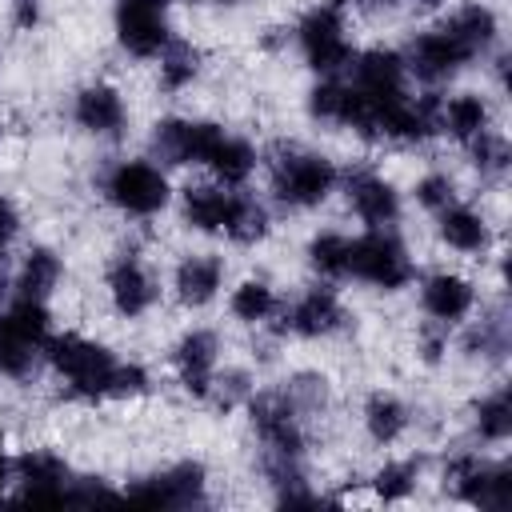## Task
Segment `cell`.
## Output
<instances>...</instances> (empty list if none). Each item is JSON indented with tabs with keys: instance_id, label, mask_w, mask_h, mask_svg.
<instances>
[{
	"instance_id": "45",
	"label": "cell",
	"mask_w": 512,
	"mask_h": 512,
	"mask_svg": "<svg viewBox=\"0 0 512 512\" xmlns=\"http://www.w3.org/2000/svg\"><path fill=\"white\" fill-rule=\"evenodd\" d=\"M184 4H204V0H184Z\"/></svg>"
},
{
	"instance_id": "20",
	"label": "cell",
	"mask_w": 512,
	"mask_h": 512,
	"mask_svg": "<svg viewBox=\"0 0 512 512\" xmlns=\"http://www.w3.org/2000/svg\"><path fill=\"white\" fill-rule=\"evenodd\" d=\"M240 192H224L216 184H192L180 196V220L196 232H212V236H228L232 216H236Z\"/></svg>"
},
{
	"instance_id": "43",
	"label": "cell",
	"mask_w": 512,
	"mask_h": 512,
	"mask_svg": "<svg viewBox=\"0 0 512 512\" xmlns=\"http://www.w3.org/2000/svg\"><path fill=\"white\" fill-rule=\"evenodd\" d=\"M440 4H444V0H412L416 12H432V8H440Z\"/></svg>"
},
{
	"instance_id": "7",
	"label": "cell",
	"mask_w": 512,
	"mask_h": 512,
	"mask_svg": "<svg viewBox=\"0 0 512 512\" xmlns=\"http://www.w3.org/2000/svg\"><path fill=\"white\" fill-rule=\"evenodd\" d=\"M296 44L304 64L320 76H340L356 56L340 4H312L296 24Z\"/></svg>"
},
{
	"instance_id": "12",
	"label": "cell",
	"mask_w": 512,
	"mask_h": 512,
	"mask_svg": "<svg viewBox=\"0 0 512 512\" xmlns=\"http://www.w3.org/2000/svg\"><path fill=\"white\" fill-rule=\"evenodd\" d=\"M72 480L76 476H72L68 460L48 448H28L12 460V484H16L20 504H68Z\"/></svg>"
},
{
	"instance_id": "36",
	"label": "cell",
	"mask_w": 512,
	"mask_h": 512,
	"mask_svg": "<svg viewBox=\"0 0 512 512\" xmlns=\"http://www.w3.org/2000/svg\"><path fill=\"white\" fill-rule=\"evenodd\" d=\"M464 352H468V356L500 360V356L508 352V324H504V316H488V320H480L476 328H468Z\"/></svg>"
},
{
	"instance_id": "8",
	"label": "cell",
	"mask_w": 512,
	"mask_h": 512,
	"mask_svg": "<svg viewBox=\"0 0 512 512\" xmlns=\"http://www.w3.org/2000/svg\"><path fill=\"white\" fill-rule=\"evenodd\" d=\"M112 28H116V44L132 60H156L172 40L168 0H116Z\"/></svg>"
},
{
	"instance_id": "2",
	"label": "cell",
	"mask_w": 512,
	"mask_h": 512,
	"mask_svg": "<svg viewBox=\"0 0 512 512\" xmlns=\"http://www.w3.org/2000/svg\"><path fill=\"white\" fill-rule=\"evenodd\" d=\"M48 336H52L48 300L12 296L0 308V376H8V380L32 376L36 360L44 356Z\"/></svg>"
},
{
	"instance_id": "13",
	"label": "cell",
	"mask_w": 512,
	"mask_h": 512,
	"mask_svg": "<svg viewBox=\"0 0 512 512\" xmlns=\"http://www.w3.org/2000/svg\"><path fill=\"white\" fill-rule=\"evenodd\" d=\"M224 128L212 124V120H184V116H168V120H156L152 128V160L160 164H208L212 148L220 144Z\"/></svg>"
},
{
	"instance_id": "31",
	"label": "cell",
	"mask_w": 512,
	"mask_h": 512,
	"mask_svg": "<svg viewBox=\"0 0 512 512\" xmlns=\"http://www.w3.org/2000/svg\"><path fill=\"white\" fill-rule=\"evenodd\" d=\"M472 428L484 444H504L512 432V404H508V388H496L488 396H480V404L472 408Z\"/></svg>"
},
{
	"instance_id": "23",
	"label": "cell",
	"mask_w": 512,
	"mask_h": 512,
	"mask_svg": "<svg viewBox=\"0 0 512 512\" xmlns=\"http://www.w3.org/2000/svg\"><path fill=\"white\" fill-rule=\"evenodd\" d=\"M436 232L452 252H464V256H476L492 244V228H488L484 212H476L468 204H456V200L436 212Z\"/></svg>"
},
{
	"instance_id": "27",
	"label": "cell",
	"mask_w": 512,
	"mask_h": 512,
	"mask_svg": "<svg viewBox=\"0 0 512 512\" xmlns=\"http://www.w3.org/2000/svg\"><path fill=\"white\" fill-rule=\"evenodd\" d=\"M256 148L244 140V136H232V132H224L220 136V144L212 148V156H208V164L204 168H212V176L224 184V188H240L252 172H256Z\"/></svg>"
},
{
	"instance_id": "39",
	"label": "cell",
	"mask_w": 512,
	"mask_h": 512,
	"mask_svg": "<svg viewBox=\"0 0 512 512\" xmlns=\"http://www.w3.org/2000/svg\"><path fill=\"white\" fill-rule=\"evenodd\" d=\"M20 208H16V200L12 196H0V248H8L16 236H20Z\"/></svg>"
},
{
	"instance_id": "6",
	"label": "cell",
	"mask_w": 512,
	"mask_h": 512,
	"mask_svg": "<svg viewBox=\"0 0 512 512\" xmlns=\"http://www.w3.org/2000/svg\"><path fill=\"white\" fill-rule=\"evenodd\" d=\"M100 192L112 208H120L124 216H136V220H148V216L164 212L168 200H172L168 176L152 160H116L100 176Z\"/></svg>"
},
{
	"instance_id": "19",
	"label": "cell",
	"mask_w": 512,
	"mask_h": 512,
	"mask_svg": "<svg viewBox=\"0 0 512 512\" xmlns=\"http://www.w3.org/2000/svg\"><path fill=\"white\" fill-rule=\"evenodd\" d=\"M72 120L88 136H120L128 124V104L112 84H84L72 100Z\"/></svg>"
},
{
	"instance_id": "32",
	"label": "cell",
	"mask_w": 512,
	"mask_h": 512,
	"mask_svg": "<svg viewBox=\"0 0 512 512\" xmlns=\"http://www.w3.org/2000/svg\"><path fill=\"white\" fill-rule=\"evenodd\" d=\"M308 264L324 280H348V236L344 232H316L308 240Z\"/></svg>"
},
{
	"instance_id": "17",
	"label": "cell",
	"mask_w": 512,
	"mask_h": 512,
	"mask_svg": "<svg viewBox=\"0 0 512 512\" xmlns=\"http://www.w3.org/2000/svg\"><path fill=\"white\" fill-rule=\"evenodd\" d=\"M104 288H108L112 308H116L124 320L144 316V312L156 304V296H160L152 272H148L132 252H128V256H116V260L108 264V272H104Z\"/></svg>"
},
{
	"instance_id": "30",
	"label": "cell",
	"mask_w": 512,
	"mask_h": 512,
	"mask_svg": "<svg viewBox=\"0 0 512 512\" xmlns=\"http://www.w3.org/2000/svg\"><path fill=\"white\" fill-rule=\"evenodd\" d=\"M156 60H160V88L164 92H184L204 68V52L188 40H168V48Z\"/></svg>"
},
{
	"instance_id": "10",
	"label": "cell",
	"mask_w": 512,
	"mask_h": 512,
	"mask_svg": "<svg viewBox=\"0 0 512 512\" xmlns=\"http://www.w3.org/2000/svg\"><path fill=\"white\" fill-rule=\"evenodd\" d=\"M400 56H404V72H412L420 84H444V80H452L460 68H468L476 60L472 48L448 24L416 32Z\"/></svg>"
},
{
	"instance_id": "5",
	"label": "cell",
	"mask_w": 512,
	"mask_h": 512,
	"mask_svg": "<svg viewBox=\"0 0 512 512\" xmlns=\"http://www.w3.org/2000/svg\"><path fill=\"white\" fill-rule=\"evenodd\" d=\"M252 432L260 440V456H280V460H304V412L300 404L288 396V388H268V392H252L244 400Z\"/></svg>"
},
{
	"instance_id": "37",
	"label": "cell",
	"mask_w": 512,
	"mask_h": 512,
	"mask_svg": "<svg viewBox=\"0 0 512 512\" xmlns=\"http://www.w3.org/2000/svg\"><path fill=\"white\" fill-rule=\"evenodd\" d=\"M456 200V180L448 172H428L416 180V204L428 208V212H440Z\"/></svg>"
},
{
	"instance_id": "33",
	"label": "cell",
	"mask_w": 512,
	"mask_h": 512,
	"mask_svg": "<svg viewBox=\"0 0 512 512\" xmlns=\"http://www.w3.org/2000/svg\"><path fill=\"white\" fill-rule=\"evenodd\" d=\"M420 480V460H388L376 476H372V492L384 500V504H396V500H408L412 488Z\"/></svg>"
},
{
	"instance_id": "18",
	"label": "cell",
	"mask_w": 512,
	"mask_h": 512,
	"mask_svg": "<svg viewBox=\"0 0 512 512\" xmlns=\"http://www.w3.org/2000/svg\"><path fill=\"white\" fill-rule=\"evenodd\" d=\"M420 308L432 324L452 328L476 308V288H472V280H464L456 272H432L420 284Z\"/></svg>"
},
{
	"instance_id": "3",
	"label": "cell",
	"mask_w": 512,
	"mask_h": 512,
	"mask_svg": "<svg viewBox=\"0 0 512 512\" xmlns=\"http://www.w3.org/2000/svg\"><path fill=\"white\" fill-rule=\"evenodd\" d=\"M268 176H272V196L292 212L320 208L340 184V168L324 152H308V148H276V156L268 160Z\"/></svg>"
},
{
	"instance_id": "1",
	"label": "cell",
	"mask_w": 512,
	"mask_h": 512,
	"mask_svg": "<svg viewBox=\"0 0 512 512\" xmlns=\"http://www.w3.org/2000/svg\"><path fill=\"white\" fill-rule=\"evenodd\" d=\"M44 360L64 380V392L72 400H112L120 356L108 344L80 332H52L44 344Z\"/></svg>"
},
{
	"instance_id": "9",
	"label": "cell",
	"mask_w": 512,
	"mask_h": 512,
	"mask_svg": "<svg viewBox=\"0 0 512 512\" xmlns=\"http://www.w3.org/2000/svg\"><path fill=\"white\" fill-rule=\"evenodd\" d=\"M444 484H452V496L472 508H508L512 504V468L480 460L476 452H456L444 464Z\"/></svg>"
},
{
	"instance_id": "44",
	"label": "cell",
	"mask_w": 512,
	"mask_h": 512,
	"mask_svg": "<svg viewBox=\"0 0 512 512\" xmlns=\"http://www.w3.org/2000/svg\"><path fill=\"white\" fill-rule=\"evenodd\" d=\"M208 4H240V0H208Z\"/></svg>"
},
{
	"instance_id": "22",
	"label": "cell",
	"mask_w": 512,
	"mask_h": 512,
	"mask_svg": "<svg viewBox=\"0 0 512 512\" xmlns=\"http://www.w3.org/2000/svg\"><path fill=\"white\" fill-rule=\"evenodd\" d=\"M224 288V260L212 252H192L172 272V292L184 308H204Z\"/></svg>"
},
{
	"instance_id": "41",
	"label": "cell",
	"mask_w": 512,
	"mask_h": 512,
	"mask_svg": "<svg viewBox=\"0 0 512 512\" xmlns=\"http://www.w3.org/2000/svg\"><path fill=\"white\" fill-rule=\"evenodd\" d=\"M340 8H360V12H380V8H392L396 0H332Z\"/></svg>"
},
{
	"instance_id": "38",
	"label": "cell",
	"mask_w": 512,
	"mask_h": 512,
	"mask_svg": "<svg viewBox=\"0 0 512 512\" xmlns=\"http://www.w3.org/2000/svg\"><path fill=\"white\" fill-rule=\"evenodd\" d=\"M148 384H152V380H148V368H144V364H136V360H120L112 400H136V396L148 392Z\"/></svg>"
},
{
	"instance_id": "24",
	"label": "cell",
	"mask_w": 512,
	"mask_h": 512,
	"mask_svg": "<svg viewBox=\"0 0 512 512\" xmlns=\"http://www.w3.org/2000/svg\"><path fill=\"white\" fill-rule=\"evenodd\" d=\"M484 128H492V112L488 100L476 92H456L448 100H440V132H448L452 140L468 144L472 136H480Z\"/></svg>"
},
{
	"instance_id": "34",
	"label": "cell",
	"mask_w": 512,
	"mask_h": 512,
	"mask_svg": "<svg viewBox=\"0 0 512 512\" xmlns=\"http://www.w3.org/2000/svg\"><path fill=\"white\" fill-rule=\"evenodd\" d=\"M468 156H472V168H476L480 176H488V180L504 176V172H508V160H512L508 140H504L500 132H492V128H484L480 136L468 140Z\"/></svg>"
},
{
	"instance_id": "35",
	"label": "cell",
	"mask_w": 512,
	"mask_h": 512,
	"mask_svg": "<svg viewBox=\"0 0 512 512\" xmlns=\"http://www.w3.org/2000/svg\"><path fill=\"white\" fill-rule=\"evenodd\" d=\"M268 228H272L268 208H264L256 196L240 192V204H236V216H232L228 240H232V244H260V240L268 236Z\"/></svg>"
},
{
	"instance_id": "16",
	"label": "cell",
	"mask_w": 512,
	"mask_h": 512,
	"mask_svg": "<svg viewBox=\"0 0 512 512\" xmlns=\"http://www.w3.org/2000/svg\"><path fill=\"white\" fill-rule=\"evenodd\" d=\"M216 360H220V340L208 328H192L176 340L172 348V368L176 380L184 384L188 396L208 400L212 396V380H216Z\"/></svg>"
},
{
	"instance_id": "11",
	"label": "cell",
	"mask_w": 512,
	"mask_h": 512,
	"mask_svg": "<svg viewBox=\"0 0 512 512\" xmlns=\"http://www.w3.org/2000/svg\"><path fill=\"white\" fill-rule=\"evenodd\" d=\"M124 496L148 508H192V504H204L208 496V468L200 460H180L152 476L132 480Z\"/></svg>"
},
{
	"instance_id": "14",
	"label": "cell",
	"mask_w": 512,
	"mask_h": 512,
	"mask_svg": "<svg viewBox=\"0 0 512 512\" xmlns=\"http://www.w3.org/2000/svg\"><path fill=\"white\" fill-rule=\"evenodd\" d=\"M276 316H280L276 332H288V336H300V340L332 336V332H340V328H344V320H348V312H344L340 296H336L332 288H324V284H316V288L300 292L292 304L276 308Z\"/></svg>"
},
{
	"instance_id": "21",
	"label": "cell",
	"mask_w": 512,
	"mask_h": 512,
	"mask_svg": "<svg viewBox=\"0 0 512 512\" xmlns=\"http://www.w3.org/2000/svg\"><path fill=\"white\" fill-rule=\"evenodd\" d=\"M348 72H352L348 84L360 88V92H368V96L388 100V96L408 92V88H404V80H408L404 56H400L396 48H368V52H356L352 64H348Z\"/></svg>"
},
{
	"instance_id": "28",
	"label": "cell",
	"mask_w": 512,
	"mask_h": 512,
	"mask_svg": "<svg viewBox=\"0 0 512 512\" xmlns=\"http://www.w3.org/2000/svg\"><path fill=\"white\" fill-rule=\"evenodd\" d=\"M468 48H472V56H484L492 44H496V32H500V24H496V12L488 8V4H480V0H472V4H460L448 20H444Z\"/></svg>"
},
{
	"instance_id": "40",
	"label": "cell",
	"mask_w": 512,
	"mask_h": 512,
	"mask_svg": "<svg viewBox=\"0 0 512 512\" xmlns=\"http://www.w3.org/2000/svg\"><path fill=\"white\" fill-rule=\"evenodd\" d=\"M36 20H40V4L36 0H16V28L28 32V28H36Z\"/></svg>"
},
{
	"instance_id": "26",
	"label": "cell",
	"mask_w": 512,
	"mask_h": 512,
	"mask_svg": "<svg viewBox=\"0 0 512 512\" xmlns=\"http://www.w3.org/2000/svg\"><path fill=\"white\" fill-rule=\"evenodd\" d=\"M412 424V412L400 396L392 392H372L364 400V432L376 440V444H396Z\"/></svg>"
},
{
	"instance_id": "15",
	"label": "cell",
	"mask_w": 512,
	"mask_h": 512,
	"mask_svg": "<svg viewBox=\"0 0 512 512\" xmlns=\"http://www.w3.org/2000/svg\"><path fill=\"white\" fill-rule=\"evenodd\" d=\"M340 180H344L348 208L356 212L360 224L392 228L400 220V192H396V184L388 176H380L376 168H348Z\"/></svg>"
},
{
	"instance_id": "25",
	"label": "cell",
	"mask_w": 512,
	"mask_h": 512,
	"mask_svg": "<svg viewBox=\"0 0 512 512\" xmlns=\"http://www.w3.org/2000/svg\"><path fill=\"white\" fill-rule=\"evenodd\" d=\"M64 276V260L56 248L48 244H32L28 256L20 260V272H16V296H32V300H48L56 292Z\"/></svg>"
},
{
	"instance_id": "4",
	"label": "cell",
	"mask_w": 512,
	"mask_h": 512,
	"mask_svg": "<svg viewBox=\"0 0 512 512\" xmlns=\"http://www.w3.org/2000/svg\"><path fill=\"white\" fill-rule=\"evenodd\" d=\"M348 276L380 292H400L416 276V264L392 228H368L356 240L348 236Z\"/></svg>"
},
{
	"instance_id": "29",
	"label": "cell",
	"mask_w": 512,
	"mask_h": 512,
	"mask_svg": "<svg viewBox=\"0 0 512 512\" xmlns=\"http://www.w3.org/2000/svg\"><path fill=\"white\" fill-rule=\"evenodd\" d=\"M276 308H280L276 288H272L268 280H256V276L240 280V284L232 288V296H228V312H232L240 324H264V320L276 316Z\"/></svg>"
},
{
	"instance_id": "42",
	"label": "cell",
	"mask_w": 512,
	"mask_h": 512,
	"mask_svg": "<svg viewBox=\"0 0 512 512\" xmlns=\"http://www.w3.org/2000/svg\"><path fill=\"white\" fill-rule=\"evenodd\" d=\"M8 488H12V456H8L4 444H0V500L8 496Z\"/></svg>"
}]
</instances>
